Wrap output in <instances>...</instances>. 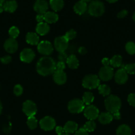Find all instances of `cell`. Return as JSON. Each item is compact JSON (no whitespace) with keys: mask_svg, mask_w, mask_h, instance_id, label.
<instances>
[{"mask_svg":"<svg viewBox=\"0 0 135 135\" xmlns=\"http://www.w3.org/2000/svg\"><path fill=\"white\" fill-rule=\"evenodd\" d=\"M56 70V63L50 57H42L38 61L37 71L42 76H48L54 73Z\"/></svg>","mask_w":135,"mask_h":135,"instance_id":"1","label":"cell"},{"mask_svg":"<svg viewBox=\"0 0 135 135\" xmlns=\"http://www.w3.org/2000/svg\"><path fill=\"white\" fill-rule=\"evenodd\" d=\"M105 106L108 112L111 114L119 112L121 107V101L120 98L115 95H110L105 100Z\"/></svg>","mask_w":135,"mask_h":135,"instance_id":"2","label":"cell"},{"mask_svg":"<svg viewBox=\"0 0 135 135\" xmlns=\"http://www.w3.org/2000/svg\"><path fill=\"white\" fill-rule=\"evenodd\" d=\"M87 9L89 13L93 17H100L105 12L104 4L99 0L91 1Z\"/></svg>","mask_w":135,"mask_h":135,"instance_id":"3","label":"cell"},{"mask_svg":"<svg viewBox=\"0 0 135 135\" xmlns=\"http://www.w3.org/2000/svg\"><path fill=\"white\" fill-rule=\"evenodd\" d=\"M100 84L99 77L95 75H88L85 76L82 81V86L87 89L98 88Z\"/></svg>","mask_w":135,"mask_h":135,"instance_id":"4","label":"cell"},{"mask_svg":"<svg viewBox=\"0 0 135 135\" xmlns=\"http://www.w3.org/2000/svg\"><path fill=\"white\" fill-rule=\"evenodd\" d=\"M68 109L71 113H79L85 109V104L79 99H74L69 102Z\"/></svg>","mask_w":135,"mask_h":135,"instance_id":"5","label":"cell"},{"mask_svg":"<svg viewBox=\"0 0 135 135\" xmlns=\"http://www.w3.org/2000/svg\"><path fill=\"white\" fill-rule=\"evenodd\" d=\"M22 111L28 117H33L37 112V105L31 100H26L22 104Z\"/></svg>","mask_w":135,"mask_h":135,"instance_id":"6","label":"cell"},{"mask_svg":"<svg viewBox=\"0 0 135 135\" xmlns=\"http://www.w3.org/2000/svg\"><path fill=\"white\" fill-rule=\"evenodd\" d=\"M68 42L64 36L57 37L54 40V47L59 53L65 52L68 47Z\"/></svg>","mask_w":135,"mask_h":135,"instance_id":"7","label":"cell"},{"mask_svg":"<svg viewBox=\"0 0 135 135\" xmlns=\"http://www.w3.org/2000/svg\"><path fill=\"white\" fill-rule=\"evenodd\" d=\"M40 128L44 131H48L54 129L56 127V121L52 117L46 116L42 118L40 121Z\"/></svg>","mask_w":135,"mask_h":135,"instance_id":"8","label":"cell"},{"mask_svg":"<svg viewBox=\"0 0 135 135\" xmlns=\"http://www.w3.org/2000/svg\"><path fill=\"white\" fill-rule=\"evenodd\" d=\"M114 76V71L112 67L109 66H104L99 70V79L103 81H108Z\"/></svg>","mask_w":135,"mask_h":135,"instance_id":"9","label":"cell"},{"mask_svg":"<svg viewBox=\"0 0 135 135\" xmlns=\"http://www.w3.org/2000/svg\"><path fill=\"white\" fill-rule=\"evenodd\" d=\"M84 115L89 121H93L99 117V109L92 105H87L83 110Z\"/></svg>","mask_w":135,"mask_h":135,"instance_id":"10","label":"cell"},{"mask_svg":"<svg viewBox=\"0 0 135 135\" xmlns=\"http://www.w3.org/2000/svg\"><path fill=\"white\" fill-rule=\"evenodd\" d=\"M38 52L44 55H49L53 52V46L48 41H42L38 44Z\"/></svg>","mask_w":135,"mask_h":135,"instance_id":"11","label":"cell"},{"mask_svg":"<svg viewBox=\"0 0 135 135\" xmlns=\"http://www.w3.org/2000/svg\"><path fill=\"white\" fill-rule=\"evenodd\" d=\"M34 57H35L34 52L31 49L29 48L24 49L20 54V59L24 63H30L34 59Z\"/></svg>","mask_w":135,"mask_h":135,"instance_id":"12","label":"cell"},{"mask_svg":"<svg viewBox=\"0 0 135 135\" xmlns=\"http://www.w3.org/2000/svg\"><path fill=\"white\" fill-rule=\"evenodd\" d=\"M4 48L7 52L9 54H14L18 50V43L14 38H9L4 44Z\"/></svg>","mask_w":135,"mask_h":135,"instance_id":"13","label":"cell"},{"mask_svg":"<svg viewBox=\"0 0 135 135\" xmlns=\"http://www.w3.org/2000/svg\"><path fill=\"white\" fill-rule=\"evenodd\" d=\"M48 9V3L46 0H37L34 4V10L38 14L44 15Z\"/></svg>","mask_w":135,"mask_h":135,"instance_id":"14","label":"cell"},{"mask_svg":"<svg viewBox=\"0 0 135 135\" xmlns=\"http://www.w3.org/2000/svg\"><path fill=\"white\" fill-rule=\"evenodd\" d=\"M53 75V79L55 83L58 85H62L65 84L67 80V76L64 71L56 70Z\"/></svg>","mask_w":135,"mask_h":135,"instance_id":"15","label":"cell"},{"mask_svg":"<svg viewBox=\"0 0 135 135\" xmlns=\"http://www.w3.org/2000/svg\"><path fill=\"white\" fill-rule=\"evenodd\" d=\"M115 80L117 84H123L128 80V73L123 68L120 69L115 75Z\"/></svg>","mask_w":135,"mask_h":135,"instance_id":"16","label":"cell"},{"mask_svg":"<svg viewBox=\"0 0 135 135\" xmlns=\"http://www.w3.org/2000/svg\"><path fill=\"white\" fill-rule=\"evenodd\" d=\"M74 10L75 12V13H77L78 15L84 14L86 11L87 10V3H86V2H84V1H78L74 5Z\"/></svg>","mask_w":135,"mask_h":135,"instance_id":"17","label":"cell"},{"mask_svg":"<svg viewBox=\"0 0 135 135\" xmlns=\"http://www.w3.org/2000/svg\"><path fill=\"white\" fill-rule=\"evenodd\" d=\"M36 31L39 35H46L50 31V26L46 22H40L36 27Z\"/></svg>","mask_w":135,"mask_h":135,"instance_id":"18","label":"cell"},{"mask_svg":"<svg viewBox=\"0 0 135 135\" xmlns=\"http://www.w3.org/2000/svg\"><path fill=\"white\" fill-rule=\"evenodd\" d=\"M112 119H113L112 115L109 112L101 113L98 117V120L103 125H107V124L110 123L112 121Z\"/></svg>","mask_w":135,"mask_h":135,"instance_id":"19","label":"cell"},{"mask_svg":"<svg viewBox=\"0 0 135 135\" xmlns=\"http://www.w3.org/2000/svg\"><path fill=\"white\" fill-rule=\"evenodd\" d=\"M78 124L74 121H68L65 124L64 127V130L65 133L68 134H71V133H75L78 131Z\"/></svg>","mask_w":135,"mask_h":135,"instance_id":"20","label":"cell"},{"mask_svg":"<svg viewBox=\"0 0 135 135\" xmlns=\"http://www.w3.org/2000/svg\"><path fill=\"white\" fill-rule=\"evenodd\" d=\"M17 8V3L15 0H9L3 3V9L5 11L13 13Z\"/></svg>","mask_w":135,"mask_h":135,"instance_id":"21","label":"cell"},{"mask_svg":"<svg viewBox=\"0 0 135 135\" xmlns=\"http://www.w3.org/2000/svg\"><path fill=\"white\" fill-rule=\"evenodd\" d=\"M44 18L47 23H55L58 20V15L54 12L48 11L44 14Z\"/></svg>","mask_w":135,"mask_h":135,"instance_id":"22","label":"cell"},{"mask_svg":"<svg viewBox=\"0 0 135 135\" xmlns=\"http://www.w3.org/2000/svg\"><path fill=\"white\" fill-rule=\"evenodd\" d=\"M26 41L29 44L37 45L39 42V36L34 32H29L26 34Z\"/></svg>","mask_w":135,"mask_h":135,"instance_id":"23","label":"cell"},{"mask_svg":"<svg viewBox=\"0 0 135 135\" xmlns=\"http://www.w3.org/2000/svg\"><path fill=\"white\" fill-rule=\"evenodd\" d=\"M66 63L68 67L72 69H75L79 66V61L75 55H70V56L68 57Z\"/></svg>","mask_w":135,"mask_h":135,"instance_id":"24","label":"cell"},{"mask_svg":"<svg viewBox=\"0 0 135 135\" xmlns=\"http://www.w3.org/2000/svg\"><path fill=\"white\" fill-rule=\"evenodd\" d=\"M50 5L54 11H58L64 7V3L63 0H50Z\"/></svg>","mask_w":135,"mask_h":135,"instance_id":"25","label":"cell"},{"mask_svg":"<svg viewBox=\"0 0 135 135\" xmlns=\"http://www.w3.org/2000/svg\"><path fill=\"white\" fill-rule=\"evenodd\" d=\"M131 129L128 125H122L116 129V135H131Z\"/></svg>","mask_w":135,"mask_h":135,"instance_id":"26","label":"cell"},{"mask_svg":"<svg viewBox=\"0 0 135 135\" xmlns=\"http://www.w3.org/2000/svg\"><path fill=\"white\" fill-rule=\"evenodd\" d=\"M122 61H123L122 57L120 55H114L110 59V64L113 67H120L122 65Z\"/></svg>","mask_w":135,"mask_h":135,"instance_id":"27","label":"cell"},{"mask_svg":"<svg viewBox=\"0 0 135 135\" xmlns=\"http://www.w3.org/2000/svg\"><path fill=\"white\" fill-rule=\"evenodd\" d=\"M94 100V96L90 92H86L83 96L82 101L85 105H89Z\"/></svg>","mask_w":135,"mask_h":135,"instance_id":"28","label":"cell"},{"mask_svg":"<svg viewBox=\"0 0 135 135\" xmlns=\"http://www.w3.org/2000/svg\"><path fill=\"white\" fill-rule=\"evenodd\" d=\"M98 90L100 94H101L103 96H109L111 94V88L106 84H102V85H99L98 87Z\"/></svg>","mask_w":135,"mask_h":135,"instance_id":"29","label":"cell"},{"mask_svg":"<svg viewBox=\"0 0 135 135\" xmlns=\"http://www.w3.org/2000/svg\"><path fill=\"white\" fill-rule=\"evenodd\" d=\"M26 123H27V125L29 129L33 130V129L37 128V125H38V121H37V119L34 116H33V117H28Z\"/></svg>","mask_w":135,"mask_h":135,"instance_id":"30","label":"cell"},{"mask_svg":"<svg viewBox=\"0 0 135 135\" xmlns=\"http://www.w3.org/2000/svg\"><path fill=\"white\" fill-rule=\"evenodd\" d=\"M83 129L88 132H93L96 128V124L93 121H89L83 126Z\"/></svg>","mask_w":135,"mask_h":135,"instance_id":"31","label":"cell"},{"mask_svg":"<svg viewBox=\"0 0 135 135\" xmlns=\"http://www.w3.org/2000/svg\"><path fill=\"white\" fill-rule=\"evenodd\" d=\"M126 50L127 53L130 55H134L135 54V44L132 42H128L126 44L125 46Z\"/></svg>","mask_w":135,"mask_h":135,"instance_id":"32","label":"cell"},{"mask_svg":"<svg viewBox=\"0 0 135 135\" xmlns=\"http://www.w3.org/2000/svg\"><path fill=\"white\" fill-rule=\"evenodd\" d=\"M9 34L11 38L15 39L19 34V30L16 26H12L10 28L9 30Z\"/></svg>","mask_w":135,"mask_h":135,"instance_id":"33","label":"cell"},{"mask_svg":"<svg viewBox=\"0 0 135 135\" xmlns=\"http://www.w3.org/2000/svg\"><path fill=\"white\" fill-rule=\"evenodd\" d=\"M124 69L126 72L130 75L135 74V64L134 63H130V64H127L124 66Z\"/></svg>","mask_w":135,"mask_h":135,"instance_id":"34","label":"cell"},{"mask_svg":"<svg viewBox=\"0 0 135 135\" xmlns=\"http://www.w3.org/2000/svg\"><path fill=\"white\" fill-rule=\"evenodd\" d=\"M76 32L74 30L71 29V30H70L69 31H68L66 33V34L64 35V36L66 37V39L68 40H71L74 39L76 36Z\"/></svg>","mask_w":135,"mask_h":135,"instance_id":"35","label":"cell"},{"mask_svg":"<svg viewBox=\"0 0 135 135\" xmlns=\"http://www.w3.org/2000/svg\"><path fill=\"white\" fill-rule=\"evenodd\" d=\"M22 92H23V89H22V87L20 84H17V85L15 86L14 89H13V92H14L15 96H21L22 94Z\"/></svg>","mask_w":135,"mask_h":135,"instance_id":"36","label":"cell"},{"mask_svg":"<svg viewBox=\"0 0 135 135\" xmlns=\"http://www.w3.org/2000/svg\"><path fill=\"white\" fill-rule=\"evenodd\" d=\"M128 102L129 104L135 108V94H130L128 96Z\"/></svg>","mask_w":135,"mask_h":135,"instance_id":"37","label":"cell"},{"mask_svg":"<svg viewBox=\"0 0 135 135\" xmlns=\"http://www.w3.org/2000/svg\"><path fill=\"white\" fill-rule=\"evenodd\" d=\"M0 61L3 64H9V63H11V61H12L11 57L9 56V55H7V56L3 57L0 58Z\"/></svg>","mask_w":135,"mask_h":135,"instance_id":"38","label":"cell"},{"mask_svg":"<svg viewBox=\"0 0 135 135\" xmlns=\"http://www.w3.org/2000/svg\"><path fill=\"white\" fill-rule=\"evenodd\" d=\"M58 57V60H59V61H62V62L66 61V60H67L68 59L67 54H66L65 52L60 53Z\"/></svg>","mask_w":135,"mask_h":135,"instance_id":"39","label":"cell"},{"mask_svg":"<svg viewBox=\"0 0 135 135\" xmlns=\"http://www.w3.org/2000/svg\"><path fill=\"white\" fill-rule=\"evenodd\" d=\"M66 67V65H65L64 62L59 61L56 64V70H60V71H64Z\"/></svg>","mask_w":135,"mask_h":135,"instance_id":"40","label":"cell"},{"mask_svg":"<svg viewBox=\"0 0 135 135\" xmlns=\"http://www.w3.org/2000/svg\"><path fill=\"white\" fill-rule=\"evenodd\" d=\"M74 135H89L88 133L86 131L85 129H83V128H81L79 130L77 131L75 133Z\"/></svg>","mask_w":135,"mask_h":135,"instance_id":"41","label":"cell"},{"mask_svg":"<svg viewBox=\"0 0 135 135\" xmlns=\"http://www.w3.org/2000/svg\"><path fill=\"white\" fill-rule=\"evenodd\" d=\"M128 15V11L127 10H122L117 14V17L119 18H123Z\"/></svg>","mask_w":135,"mask_h":135,"instance_id":"42","label":"cell"},{"mask_svg":"<svg viewBox=\"0 0 135 135\" xmlns=\"http://www.w3.org/2000/svg\"><path fill=\"white\" fill-rule=\"evenodd\" d=\"M56 133H57V134L58 135H62L64 133H65L64 130V128L60 126H58L56 127Z\"/></svg>","mask_w":135,"mask_h":135,"instance_id":"43","label":"cell"},{"mask_svg":"<svg viewBox=\"0 0 135 135\" xmlns=\"http://www.w3.org/2000/svg\"><path fill=\"white\" fill-rule=\"evenodd\" d=\"M36 20H37V21L38 22V23H40V22H43V21H44V15L38 14L37 15V17H36Z\"/></svg>","mask_w":135,"mask_h":135,"instance_id":"44","label":"cell"},{"mask_svg":"<svg viewBox=\"0 0 135 135\" xmlns=\"http://www.w3.org/2000/svg\"><path fill=\"white\" fill-rule=\"evenodd\" d=\"M102 64L104 66H109V65L110 64V60L108 58H103L102 59Z\"/></svg>","mask_w":135,"mask_h":135,"instance_id":"45","label":"cell"},{"mask_svg":"<svg viewBox=\"0 0 135 135\" xmlns=\"http://www.w3.org/2000/svg\"><path fill=\"white\" fill-rule=\"evenodd\" d=\"M78 51H79V53L80 54H82V55H83V54H86V52H87V50H86V47H80L79 48V50H78Z\"/></svg>","mask_w":135,"mask_h":135,"instance_id":"46","label":"cell"},{"mask_svg":"<svg viewBox=\"0 0 135 135\" xmlns=\"http://www.w3.org/2000/svg\"><path fill=\"white\" fill-rule=\"evenodd\" d=\"M112 115L113 118H115V119H120V113L119 112H115V113H112Z\"/></svg>","mask_w":135,"mask_h":135,"instance_id":"47","label":"cell"},{"mask_svg":"<svg viewBox=\"0 0 135 135\" xmlns=\"http://www.w3.org/2000/svg\"><path fill=\"white\" fill-rule=\"evenodd\" d=\"M4 11L3 9V3H0V13H2Z\"/></svg>","mask_w":135,"mask_h":135,"instance_id":"48","label":"cell"},{"mask_svg":"<svg viewBox=\"0 0 135 135\" xmlns=\"http://www.w3.org/2000/svg\"><path fill=\"white\" fill-rule=\"evenodd\" d=\"M1 112H2V104H1V102L0 100V115H1Z\"/></svg>","mask_w":135,"mask_h":135,"instance_id":"49","label":"cell"},{"mask_svg":"<svg viewBox=\"0 0 135 135\" xmlns=\"http://www.w3.org/2000/svg\"><path fill=\"white\" fill-rule=\"evenodd\" d=\"M107 1L109 3H115V2H116L118 0H107Z\"/></svg>","mask_w":135,"mask_h":135,"instance_id":"50","label":"cell"},{"mask_svg":"<svg viewBox=\"0 0 135 135\" xmlns=\"http://www.w3.org/2000/svg\"><path fill=\"white\" fill-rule=\"evenodd\" d=\"M5 2V0H0V3H4Z\"/></svg>","mask_w":135,"mask_h":135,"instance_id":"51","label":"cell"},{"mask_svg":"<svg viewBox=\"0 0 135 135\" xmlns=\"http://www.w3.org/2000/svg\"><path fill=\"white\" fill-rule=\"evenodd\" d=\"M132 18H133L134 21V22H135V12H134V13L133 16H132Z\"/></svg>","mask_w":135,"mask_h":135,"instance_id":"52","label":"cell"},{"mask_svg":"<svg viewBox=\"0 0 135 135\" xmlns=\"http://www.w3.org/2000/svg\"><path fill=\"white\" fill-rule=\"evenodd\" d=\"M81 1H84V2H87V1H91V0H81Z\"/></svg>","mask_w":135,"mask_h":135,"instance_id":"53","label":"cell"},{"mask_svg":"<svg viewBox=\"0 0 135 135\" xmlns=\"http://www.w3.org/2000/svg\"><path fill=\"white\" fill-rule=\"evenodd\" d=\"M62 135H70V134H68V133H64L63 134H62Z\"/></svg>","mask_w":135,"mask_h":135,"instance_id":"54","label":"cell"},{"mask_svg":"<svg viewBox=\"0 0 135 135\" xmlns=\"http://www.w3.org/2000/svg\"><path fill=\"white\" fill-rule=\"evenodd\" d=\"M134 1H135V0H134Z\"/></svg>","mask_w":135,"mask_h":135,"instance_id":"55","label":"cell"}]
</instances>
